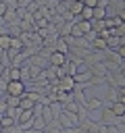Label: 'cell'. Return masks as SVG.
<instances>
[{
  "mask_svg": "<svg viewBox=\"0 0 125 133\" xmlns=\"http://www.w3.org/2000/svg\"><path fill=\"white\" fill-rule=\"evenodd\" d=\"M58 125H60V129H67V127H79V114L77 112H69V110H65L63 108V112L58 114Z\"/></svg>",
  "mask_w": 125,
  "mask_h": 133,
  "instance_id": "cell-1",
  "label": "cell"
},
{
  "mask_svg": "<svg viewBox=\"0 0 125 133\" xmlns=\"http://www.w3.org/2000/svg\"><path fill=\"white\" fill-rule=\"evenodd\" d=\"M25 91H27V85H25V81H21V79H12V81H8V83H6V89H4L6 96H15V98L23 96Z\"/></svg>",
  "mask_w": 125,
  "mask_h": 133,
  "instance_id": "cell-2",
  "label": "cell"
},
{
  "mask_svg": "<svg viewBox=\"0 0 125 133\" xmlns=\"http://www.w3.org/2000/svg\"><path fill=\"white\" fill-rule=\"evenodd\" d=\"M67 60H69V54H63V52H58V50H52V52L48 54L50 66H60V64H65Z\"/></svg>",
  "mask_w": 125,
  "mask_h": 133,
  "instance_id": "cell-3",
  "label": "cell"
},
{
  "mask_svg": "<svg viewBox=\"0 0 125 133\" xmlns=\"http://www.w3.org/2000/svg\"><path fill=\"white\" fill-rule=\"evenodd\" d=\"M56 89H60V91H73V89H75V79H73V75H63V77H60V83L56 85Z\"/></svg>",
  "mask_w": 125,
  "mask_h": 133,
  "instance_id": "cell-4",
  "label": "cell"
},
{
  "mask_svg": "<svg viewBox=\"0 0 125 133\" xmlns=\"http://www.w3.org/2000/svg\"><path fill=\"white\" fill-rule=\"evenodd\" d=\"M108 110L115 114V116H123L125 114V104H121V102H110V106H108Z\"/></svg>",
  "mask_w": 125,
  "mask_h": 133,
  "instance_id": "cell-5",
  "label": "cell"
},
{
  "mask_svg": "<svg viewBox=\"0 0 125 133\" xmlns=\"http://www.w3.org/2000/svg\"><path fill=\"white\" fill-rule=\"evenodd\" d=\"M83 108H85V110H100V108H102V100H98V98H90V100H85Z\"/></svg>",
  "mask_w": 125,
  "mask_h": 133,
  "instance_id": "cell-6",
  "label": "cell"
},
{
  "mask_svg": "<svg viewBox=\"0 0 125 133\" xmlns=\"http://www.w3.org/2000/svg\"><path fill=\"white\" fill-rule=\"evenodd\" d=\"M81 8H83V2H79V0H71V2H69V12H71L73 17H79Z\"/></svg>",
  "mask_w": 125,
  "mask_h": 133,
  "instance_id": "cell-7",
  "label": "cell"
},
{
  "mask_svg": "<svg viewBox=\"0 0 125 133\" xmlns=\"http://www.w3.org/2000/svg\"><path fill=\"white\" fill-rule=\"evenodd\" d=\"M77 19H85V21H92V19H94V8H90V6H83Z\"/></svg>",
  "mask_w": 125,
  "mask_h": 133,
  "instance_id": "cell-8",
  "label": "cell"
},
{
  "mask_svg": "<svg viewBox=\"0 0 125 133\" xmlns=\"http://www.w3.org/2000/svg\"><path fill=\"white\" fill-rule=\"evenodd\" d=\"M8 77H10V81H12V79H21V66H15V64L8 66ZM21 81H23V79H21Z\"/></svg>",
  "mask_w": 125,
  "mask_h": 133,
  "instance_id": "cell-9",
  "label": "cell"
},
{
  "mask_svg": "<svg viewBox=\"0 0 125 133\" xmlns=\"http://www.w3.org/2000/svg\"><path fill=\"white\" fill-rule=\"evenodd\" d=\"M106 12H108V8L94 6V19H106Z\"/></svg>",
  "mask_w": 125,
  "mask_h": 133,
  "instance_id": "cell-10",
  "label": "cell"
},
{
  "mask_svg": "<svg viewBox=\"0 0 125 133\" xmlns=\"http://www.w3.org/2000/svg\"><path fill=\"white\" fill-rule=\"evenodd\" d=\"M0 125H2V127H10V125H17V123H15V118H12V116H6V114H2V118H0Z\"/></svg>",
  "mask_w": 125,
  "mask_h": 133,
  "instance_id": "cell-11",
  "label": "cell"
},
{
  "mask_svg": "<svg viewBox=\"0 0 125 133\" xmlns=\"http://www.w3.org/2000/svg\"><path fill=\"white\" fill-rule=\"evenodd\" d=\"M117 98H119V89L110 87V89H108V102H117Z\"/></svg>",
  "mask_w": 125,
  "mask_h": 133,
  "instance_id": "cell-12",
  "label": "cell"
},
{
  "mask_svg": "<svg viewBox=\"0 0 125 133\" xmlns=\"http://www.w3.org/2000/svg\"><path fill=\"white\" fill-rule=\"evenodd\" d=\"M115 52H117V56H119V58H125V44L117 46V50H115Z\"/></svg>",
  "mask_w": 125,
  "mask_h": 133,
  "instance_id": "cell-13",
  "label": "cell"
},
{
  "mask_svg": "<svg viewBox=\"0 0 125 133\" xmlns=\"http://www.w3.org/2000/svg\"><path fill=\"white\" fill-rule=\"evenodd\" d=\"M98 4V0H83V6H90V8H94Z\"/></svg>",
  "mask_w": 125,
  "mask_h": 133,
  "instance_id": "cell-14",
  "label": "cell"
},
{
  "mask_svg": "<svg viewBox=\"0 0 125 133\" xmlns=\"http://www.w3.org/2000/svg\"><path fill=\"white\" fill-rule=\"evenodd\" d=\"M21 133H40V129H33V127H31V129H23Z\"/></svg>",
  "mask_w": 125,
  "mask_h": 133,
  "instance_id": "cell-15",
  "label": "cell"
},
{
  "mask_svg": "<svg viewBox=\"0 0 125 133\" xmlns=\"http://www.w3.org/2000/svg\"><path fill=\"white\" fill-rule=\"evenodd\" d=\"M63 2H71V0H63Z\"/></svg>",
  "mask_w": 125,
  "mask_h": 133,
  "instance_id": "cell-16",
  "label": "cell"
},
{
  "mask_svg": "<svg viewBox=\"0 0 125 133\" xmlns=\"http://www.w3.org/2000/svg\"><path fill=\"white\" fill-rule=\"evenodd\" d=\"M0 118H2V114H0Z\"/></svg>",
  "mask_w": 125,
  "mask_h": 133,
  "instance_id": "cell-17",
  "label": "cell"
}]
</instances>
